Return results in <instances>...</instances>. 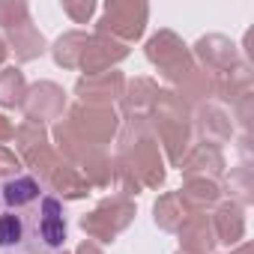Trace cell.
Masks as SVG:
<instances>
[{
  "mask_svg": "<svg viewBox=\"0 0 254 254\" xmlns=\"http://www.w3.org/2000/svg\"><path fill=\"white\" fill-rule=\"evenodd\" d=\"M147 123H150V132H156V144L165 147L168 162L174 168H180V162L186 159L189 144H191V117H189L186 102L174 90H159V96L147 114Z\"/></svg>",
  "mask_w": 254,
  "mask_h": 254,
  "instance_id": "cell-2",
  "label": "cell"
},
{
  "mask_svg": "<svg viewBox=\"0 0 254 254\" xmlns=\"http://www.w3.org/2000/svg\"><path fill=\"white\" fill-rule=\"evenodd\" d=\"M78 171H81V177L87 180L90 189H108V186L114 183V162L105 156V150L90 153V156L78 165Z\"/></svg>",
  "mask_w": 254,
  "mask_h": 254,
  "instance_id": "cell-20",
  "label": "cell"
},
{
  "mask_svg": "<svg viewBox=\"0 0 254 254\" xmlns=\"http://www.w3.org/2000/svg\"><path fill=\"white\" fill-rule=\"evenodd\" d=\"M21 111H24V117L30 123H42V126H45V120H63L66 93L54 81H39V84L27 87V96L21 102Z\"/></svg>",
  "mask_w": 254,
  "mask_h": 254,
  "instance_id": "cell-6",
  "label": "cell"
},
{
  "mask_svg": "<svg viewBox=\"0 0 254 254\" xmlns=\"http://www.w3.org/2000/svg\"><path fill=\"white\" fill-rule=\"evenodd\" d=\"M177 233H180L183 254H212L215 248V230H212L209 215L203 212H191Z\"/></svg>",
  "mask_w": 254,
  "mask_h": 254,
  "instance_id": "cell-10",
  "label": "cell"
},
{
  "mask_svg": "<svg viewBox=\"0 0 254 254\" xmlns=\"http://www.w3.org/2000/svg\"><path fill=\"white\" fill-rule=\"evenodd\" d=\"M69 239L63 200L36 177L0 183V254H60Z\"/></svg>",
  "mask_w": 254,
  "mask_h": 254,
  "instance_id": "cell-1",
  "label": "cell"
},
{
  "mask_svg": "<svg viewBox=\"0 0 254 254\" xmlns=\"http://www.w3.org/2000/svg\"><path fill=\"white\" fill-rule=\"evenodd\" d=\"M84 45H87V33H84V30H69V33H63V36L54 42V48H51L54 63H57L60 69H78Z\"/></svg>",
  "mask_w": 254,
  "mask_h": 254,
  "instance_id": "cell-19",
  "label": "cell"
},
{
  "mask_svg": "<svg viewBox=\"0 0 254 254\" xmlns=\"http://www.w3.org/2000/svg\"><path fill=\"white\" fill-rule=\"evenodd\" d=\"M135 218V203L129 197H108L102 200L90 215H81V230L90 236V242H114L117 233H123Z\"/></svg>",
  "mask_w": 254,
  "mask_h": 254,
  "instance_id": "cell-5",
  "label": "cell"
},
{
  "mask_svg": "<svg viewBox=\"0 0 254 254\" xmlns=\"http://www.w3.org/2000/svg\"><path fill=\"white\" fill-rule=\"evenodd\" d=\"M24 96H27L24 72L15 66H3L0 69V108H21Z\"/></svg>",
  "mask_w": 254,
  "mask_h": 254,
  "instance_id": "cell-21",
  "label": "cell"
},
{
  "mask_svg": "<svg viewBox=\"0 0 254 254\" xmlns=\"http://www.w3.org/2000/svg\"><path fill=\"white\" fill-rule=\"evenodd\" d=\"M6 57H9V48H6V42H3V36H0V69H3V63H6Z\"/></svg>",
  "mask_w": 254,
  "mask_h": 254,
  "instance_id": "cell-29",
  "label": "cell"
},
{
  "mask_svg": "<svg viewBox=\"0 0 254 254\" xmlns=\"http://www.w3.org/2000/svg\"><path fill=\"white\" fill-rule=\"evenodd\" d=\"M224 156H221V150L218 147H212V144H197V147H191L189 153H186V159L180 162V171L186 174V180H191V177H206V180H215V177H221L224 174Z\"/></svg>",
  "mask_w": 254,
  "mask_h": 254,
  "instance_id": "cell-11",
  "label": "cell"
},
{
  "mask_svg": "<svg viewBox=\"0 0 254 254\" xmlns=\"http://www.w3.org/2000/svg\"><path fill=\"white\" fill-rule=\"evenodd\" d=\"M3 42H6V48H9L21 63H30V60H36V57H42V54L48 51L45 36L33 27V21H24V24H18V27H9L6 36H3Z\"/></svg>",
  "mask_w": 254,
  "mask_h": 254,
  "instance_id": "cell-12",
  "label": "cell"
},
{
  "mask_svg": "<svg viewBox=\"0 0 254 254\" xmlns=\"http://www.w3.org/2000/svg\"><path fill=\"white\" fill-rule=\"evenodd\" d=\"M12 141H15V150H18V159H21V156H27L30 150L48 144V132H45V126H42V123H30V120H24L18 129H15Z\"/></svg>",
  "mask_w": 254,
  "mask_h": 254,
  "instance_id": "cell-22",
  "label": "cell"
},
{
  "mask_svg": "<svg viewBox=\"0 0 254 254\" xmlns=\"http://www.w3.org/2000/svg\"><path fill=\"white\" fill-rule=\"evenodd\" d=\"M12 135H15V126H12V120H9V117H3V114H0V144H6V141H12Z\"/></svg>",
  "mask_w": 254,
  "mask_h": 254,
  "instance_id": "cell-27",
  "label": "cell"
},
{
  "mask_svg": "<svg viewBox=\"0 0 254 254\" xmlns=\"http://www.w3.org/2000/svg\"><path fill=\"white\" fill-rule=\"evenodd\" d=\"M177 194L183 197V203L191 212H203V209H209L221 200V186L215 180H206V177H191V180L183 183V189Z\"/></svg>",
  "mask_w": 254,
  "mask_h": 254,
  "instance_id": "cell-15",
  "label": "cell"
},
{
  "mask_svg": "<svg viewBox=\"0 0 254 254\" xmlns=\"http://www.w3.org/2000/svg\"><path fill=\"white\" fill-rule=\"evenodd\" d=\"M75 254H102V248L96 245V242H90V239H84L81 245H78V251Z\"/></svg>",
  "mask_w": 254,
  "mask_h": 254,
  "instance_id": "cell-28",
  "label": "cell"
},
{
  "mask_svg": "<svg viewBox=\"0 0 254 254\" xmlns=\"http://www.w3.org/2000/svg\"><path fill=\"white\" fill-rule=\"evenodd\" d=\"M212 221V230H215V242H224V245H239L242 236H245V212L239 203H218L215 215L209 218Z\"/></svg>",
  "mask_w": 254,
  "mask_h": 254,
  "instance_id": "cell-13",
  "label": "cell"
},
{
  "mask_svg": "<svg viewBox=\"0 0 254 254\" xmlns=\"http://www.w3.org/2000/svg\"><path fill=\"white\" fill-rule=\"evenodd\" d=\"M156 96H159V84L156 81H150V78L129 81L126 90H123V96H120L126 117H147L150 108H153V102H156Z\"/></svg>",
  "mask_w": 254,
  "mask_h": 254,
  "instance_id": "cell-14",
  "label": "cell"
},
{
  "mask_svg": "<svg viewBox=\"0 0 254 254\" xmlns=\"http://www.w3.org/2000/svg\"><path fill=\"white\" fill-rule=\"evenodd\" d=\"M153 218H156V224L162 227V230H168V233H177L180 227H183V221L191 215V209L183 203V197L177 194V191H168V194H162L159 200H156V206H153Z\"/></svg>",
  "mask_w": 254,
  "mask_h": 254,
  "instance_id": "cell-17",
  "label": "cell"
},
{
  "mask_svg": "<svg viewBox=\"0 0 254 254\" xmlns=\"http://www.w3.org/2000/svg\"><path fill=\"white\" fill-rule=\"evenodd\" d=\"M66 123L90 150H105L120 129V117L108 105H75Z\"/></svg>",
  "mask_w": 254,
  "mask_h": 254,
  "instance_id": "cell-4",
  "label": "cell"
},
{
  "mask_svg": "<svg viewBox=\"0 0 254 254\" xmlns=\"http://www.w3.org/2000/svg\"><path fill=\"white\" fill-rule=\"evenodd\" d=\"M63 12L75 21V24H87L96 12V3L93 0H63Z\"/></svg>",
  "mask_w": 254,
  "mask_h": 254,
  "instance_id": "cell-24",
  "label": "cell"
},
{
  "mask_svg": "<svg viewBox=\"0 0 254 254\" xmlns=\"http://www.w3.org/2000/svg\"><path fill=\"white\" fill-rule=\"evenodd\" d=\"M126 57H129V45H123V42H117L111 36H102V33H93V36H87L78 69H84V75L108 72L111 66H117Z\"/></svg>",
  "mask_w": 254,
  "mask_h": 254,
  "instance_id": "cell-8",
  "label": "cell"
},
{
  "mask_svg": "<svg viewBox=\"0 0 254 254\" xmlns=\"http://www.w3.org/2000/svg\"><path fill=\"white\" fill-rule=\"evenodd\" d=\"M197 132L206 138L203 144L218 147L221 141H227V138H230V117H227L221 108L206 105V108H200V111H197Z\"/></svg>",
  "mask_w": 254,
  "mask_h": 254,
  "instance_id": "cell-18",
  "label": "cell"
},
{
  "mask_svg": "<svg viewBox=\"0 0 254 254\" xmlns=\"http://www.w3.org/2000/svg\"><path fill=\"white\" fill-rule=\"evenodd\" d=\"M18 171H21V159H18V153H12L9 147H0V177H18Z\"/></svg>",
  "mask_w": 254,
  "mask_h": 254,
  "instance_id": "cell-26",
  "label": "cell"
},
{
  "mask_svg": "<svg viewBox=\"0 0 254 254\" xmlns=\"http://www.w3.org/2000/svg\"><path fill=\"white\" fill-rule=\"evenodd\" d=\"M24 21H30V9L24 0H0V27L9 30Z\"/></svg>",
  "mask_w": 254,
  "mask_h": 254,
  "instance_id": "cell-23",
  "label": "cell"
},
{
  "mask_svg": "<svg viewBox=\"0 0 254 254\" xmlns=\"http://www.w3.org/2000/svg\"><path fill=\"white\" fill-rule=\"evenodd\" d=\"M177 254H183V251H177Z\"/></svg>",
  "mask_w": 254,
  "mask_h": 254,
  "instance_id": "cell-32",
  "label": "cell"
},
{
  "mask_svg": "<svg viewBox=\"0 0 254 254\" xmlns=\"http://www.w3.org/2000/svg\"><path fill=\"white\" fill-rule=\"evenodd\" d=\"M147 18H150V6L141 3V0H111V3H105V9H102L96 33L129 45V42L144 36Z\"/></svg>",
  "mask_w": 254,
  "mask_h": 254,
  "instance_id": "cell-3",
  "label": "cell"
},
{
  "mask_svg": "<svg viewBox=\"0 0 254 254\" xmlns=\"http://www.w3.org/2000/svg\"><path fill=\"white\" fill-rule=\"evenodd\" d=\"M194 57L203 63V72L212 75V78H221V75H227L230 69L239 66V60H236V45H233L227 36H218V33L200 36L197 45H194Z\"/></svg>",
  "mask_w": 254,
  "mask_h": 254,
  "instance_id": "cell-9",
  "label": "cell"
},
{
  "mask_svg": "<svg viewBox=\"0 0 254 254\" xmlns=\"http://www.w3.org/2000/svg\"><path fill=\"white\" fill-rule=\"evenodd\" d=\"M236 174L239 177H230V191H239V200L248 203L251 200V171L242 165V168H236Z\"/></svg>",
  "mask_w": 254,
  "mask_h": 254,
  "instance_id": "cell-25",
  "label": "cell"
},
{
  "mask_svg": "<svg viewBox=\"0 0 254 254\" xmlns=\"http://www.w3.org/2000/svg\"><path fill=\"white\" fill-rule=\"evenodd\" d=\"M42 186H48L51 191H60L66 200H81V197H87L90 194V186H87V180L81 177V171L75 168V165H69L66 159L54 168V174L48 177V183H42Z\"/></svg>",
  "mask_w": 254,
  "mask_h": 254,
  "instance_id": "cell-16",
  "label": "cell"
},
{
  "mask_svg": "<svg viewBox=\"0 0 254 254\" xmlns=\"http://www.w3.org/2000/svg\"><path fill=\"white\" fill-rule=\"evenodd\" d=\"M230 254H254V251H251V245H248V242H242V245H239L236 251H230Z\"/></svg>",
  "mask_w": 254,
  "mask_h": 254,
  "instance_id": "cell-30",
  "label": "cell"
},
{
  "mask_svg": "<svg viewBox=\"0 0 254 254\" xmlns=\"http://www.w3.org/2000/svg\"><path fill=\"white\" fill-rule=\"evenodd\" d=\"M126 90V78L117 69L108 72H96V75H81L75 84V96L81 99V105H108L117 102Z\"/></svg>",
  "mask_w": 254,
  "mask_h": 254,
  "instance_id": "cell-7",
  "label": "cell"
},
{
  "mask_svg": "<svg viewBox=\"0 0 254 254\" xmlns=\"http://www.w3.org/2000/svg\"><path fill=\"white\" fill-rule=\"evenodd\" d=\"M60 254H69V251H66V248H63V251H60Z\"/></svg>",
  "mask_w": 254,
  "mask_h": 254,
  "instance_id": "cell-31",
  "label": "cell"
}]
</instances>
